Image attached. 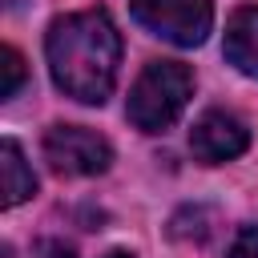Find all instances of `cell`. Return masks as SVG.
I'll return each mask as SVG.
<instances>
[{"instance_id":"1","label":"cell","mask_w":258,"mask_h":258,"mask_svg":"<svg viewBox=\"0 0 258 258\" xmlns=\"http://www.w3.org/2000/svg\"><path fill=\"white\" fill-rule=\"evenodd\" d=\"M44 56L56 89L81 105H101L113 93L121 64V32L105 8L56 16L44 36Z\"/></svg>"},{"instance_id":"2","label":"cell","mask_w":258,"mask_h":258,"mask_svg":"<svg viewBox=\"0 0 258 258\" xmlns=\"http://www.w3.org/2000/svg\"><path fill=\"white\" fill-rule=\"evenodd\" d=\"M189 93H194V73L181 60H149L129 89L125 117L141 133H161L181 117Z\"/></svg>"},{"instance_id":"3","label":"cell","mask_w":258,"mask_h":258,"mask_svg":"<svg viewBox=\"0 0 258 258\" xmlns=\"http://www.w3.org/2000/svg\"><path fill=\"white\" fill-rule=\"evenodd\" d=\"M129 8L141 28L177 48L202 44L214 28V0H129Z\"/></svg>"},{"instance_id":"4","label":"cell","mask_w":258,"mask_h":258,"mask_svg":"<svg viewBox=\"0 0 258 258\" xmlns=\"http://www.w3.org/2000/svg\"><path fill=\"white\" fill-rule=\"evenodd\" d=\"M44 161L52 165V173H64V177H93V173H105L109 161H113V145L85 129V125H52L44 133Z\"/></svg>"},{"instance_id":"5","label":"cell","mask_w":258,"mask_h":258,"mask_svg":"<svg viewBox=\"0 0 258 258\" xmlns=\"http://www.w3.org/2000/svg\"><path fill=\"white\" fill-rule=\"evenodd\" d=\"M250 145V129L242 117L226 113V109H210L198 117V125L189 129V149L202 165H222L234 161L238 153H246Z\"/></svg>"},{"instance_id":"6","label":"cell","mask_w":258,"mask_h":258,"mask_svg":"<svg viewBox=\"0 0 258 258\" xmlns=\"http://www.w3.org/2000/svg\"><path fill=\"white\" fill-rule=\"evenodd\" d=\"M222 48L238 73L258 77V4H246L226 20V44Z\"/></svg>"},{"instance_id":"7","label":"cell","mask_w":258,"mask_h":258,"mask_svg":"<svg viewBox=\"0 0 258 258\" xmlns=\"http://www.w3.org/2000/svg\"><path fill=\"white\" fill-rule=\"evenodd\" d=\"M32 194H36V177H32L20 145L8 137V141L0 145V206L12 210V206H20V202H28Z\"/></svg>"},{"instance_id":"8","label":"cell","mask_w":258,"mask_h":258,"mask_svg":"<svg viewBox=\"0 0 258 258\" xmlns=\"http://www.w3.org/2000/svg\"><path fill=\"white\" fill-rule=\"evenodd\" d=\"M0 60H4V85H0V97L8 101V97H16V89H20V81H24V56H20L12 44H4Z\"/></svg>"},{"instance_id":"9","label":"cell","mask_w":258,"mask_h":258,"mask_svg":"<svg viewBox=\"0 0 258 258\" xmlns=\"http://www.w3.org/2000/svg\"><path fill=\"white\" fill-rule=\"evenodd\" d=\"M230 258H258V226H246V230L234 238Z\"/></svg>"},{"instance_id":"10","label":"cell","mask_w":258,"mask_h":258,"mask_svg":"<svg viewBox=\"0 0 258 258\" xmlns=\"http://www.w3.org/2000/svg\"><path fill=\"white\" fill-rule=\"evenodd\" d=\"M44 254L48 258H73V250L69 246H56V242H44Z\"/></svg>"},{"instance_id":"11","label":"cell","mask_w":258,"mask_h":258,"mask_svg":"<svg viewBox=\"0 0 258 258\" xmlns=\"http://www.w3.org/2000/svg\"><path fill=\"white\" fill-rule=\"evenodd\" d=\"M0 258H16V250H12V246H4V250H0Z\"/></svg>"},{"instance_id":"12","label":"cell","mask_w":258,"mask_h":258,"mask_svg":"<svg viewBox=\"0 0 258 258\" xmlns=\"http://www.w3.org/2000/svg\"><path fill=\"white\" fill-rule=\"evenodd\" d=\"M105 258H129V254H125V250H113V254H105Z\"/></svg>"}]
</instances>
